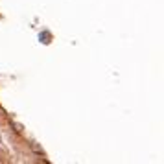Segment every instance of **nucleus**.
Masks as SVG:
<instances>
[]
</instances>
